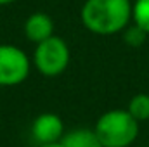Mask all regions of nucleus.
<instances>
[{"label": "nucleus", "mask_w": 149, "mask_h": 147, "mask_svg": "<svg viewBox=\"0 0 149 147\" xmlns=\"http://www.w3.org/2000/svg\"><path fill=\"white\" fill-rule=\"evenodd\" d=\"M61 142L64 147H104L95 130L90 128H74L63 135Z\"/></svg>", "instance_id": "nucleus-7"}, {"label": "nucleus", "mask_w": 149, "mask_h": 147, "mask_svg": "<svg viewBox=\"0 0 149 147\" xmlns=\"http://www.w3.org/2000/svg\"><path fill=\"white\" fill-rule=\"evenodd\" d=\"M94 130L104 147H130L139 137V121L127 109H111L99 116Z\"/></svg>", "instance_id": "nucleus-2"}, {"label": "nucleus", "mask_w": 149, "mask_h": 147, "mask_svg": "<svg viewBox=\"0 0 149 147\" xmlns=\"http://www.w3.org/2000/svg\"><path fill=\"white\" fill-rule=\"evenodd\" d=\"M132 23L149 35V0H135L132 3Z\"/></svg>", "instance_id": "nucleus-9"}, {"label": "nucleus", "mask_w": 149, "mask_h": 147, "mask_svg": "<svg viewBox=\"0 0 149 147\" xmlns=\"http://www.w3.org/2000/svg\"><path fill=\"white\" fill-rule=\"evenodd\" d=\"M71 59L68 43L57 35L37 43L33 52V64L43 76H59L66 71Z\"/></svg>", "instance_id": "nucleus-3"}, {"label": "nucleus", "mask_w": 149, "mask_h": 147, "mask_svg": "<svg viewBox=\"0 0 149 147\" xmlns=\"http://www.w3.org/2000/svg\"><path fill=\"white\" fill-rule=\"evenodd\" d=\"M130 21V0H85L81 7V23L94 35L109 37L121 33Z\"/></svg>", "instance_id": "nucleus-1"}, {"label": "nucleus", "mask_w": 149, "mask_h": 147, "mask_svg": "<svg viewBox=\"0 0 149 147\" xmlns=\"http://www.w3.org/2000/svg\"><path fill=\"white\" fill-rule=\"evenodd\" d=\"M127 111L141 123L149 119V94H137L130 99Z\"/></svg>", "instance_id": "nucleus-8"}, {"label": "nucleus", "mask_w": 149, "mask_h": 147, "mask_svg": "<svg viewBox=\"0 0 149 147\" xmlns=\"http://www.w3.org/2000/svg\"><path fill=\"white\" fill-rule=\"evenodd\" d=\"M123 38H125V42L130 45V47H141L144 42H146V38H148V33L146 31H142L139 26H135V24H128L123 31Z\"/></svg>", "instance_id": "nucleus-10"}, {"label": "nucleus", "mask_w": 149, "mask_h": 147, "mask_svg": "<svg viewBox=\"0 0 149 147\" xmlns=\"http://www.w3.org/2000/svg\"><path fill=\"white\" fill-rule=\"evenodd\" d=\"M12 2H16V0H0V5H9Z\"/></svg>", "instance_id": "nucleus-12"}, {"label": "nucleus", "mask_w": 149, "mask_h": 147, "mask_svg": "<svg viewBox=\"0 0 149 147\" xmlns=\"http://www.w3.org/2000/svg\"><path fill=\"white\" fill-rule=\"evenodd\" d=\"M54 35V21L45 12H33L24 21V37L33 43H40Z\"/></svg>", "instance_id": "nucleus-6"}, {"label": "nucleus", "mask_w": 149, "mask_h": 147, "mask_svg": "<svg viewBox=\"0 0 149 147\" xmlns=\"http://www.w3.org/2000/svg\"><path fill=\"white\" fill-rule=\"evenodd\" d=\"M40 147H64V146H63V142L59 140V142H50V144H42Z\"/></svg>", "instance_id": "nucleus-11"}, {"label": "nucleus", "mask_w": 149, "mask_h": 147, "mask_svg": "<svg viewBox=\"0 0 149 147\" xmlns=\"http://www.w3.org/2000/svg\"><path fill=\"white\" fill-rule=\"evenodd\" d=\"M64 135V123L63 119L54 112H43L35 118L31 125V137L37 140L38 146L59 142Z\"/></svg>", "instance_id": "nucleus-5"}, {"label": "nucleus", "mask_w": 149, "mask_h": 147, "mask_svg": "<svg viewBox=\"0 0 149 147\" xmlns=\"http://www.w3.org/2000/svg\"><path fill=\"white\" fill-rule=\"evenodd\" d=\"M30 57L16 45L0 43V87H16L30 74Z\"/></svg>", "instance_id": "nucleus-4"}]
</instances>
